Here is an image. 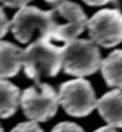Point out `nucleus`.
Returning <instances> with one entry per match:
<instances>
[{"mask_svg": "<svg viewBox=\"0 0 122 132\" xmlns=\"http://www.w3.org/2000/svg\"><path fill=\"white\" fill-rule=\"evenodd\" d=\"M64 64V48L48 38H38L23 50V70L26 76L40 83L43 77H54Z\"/></svg>", "mask_w": 122, "mask_h": 132, "instance_id": "nucleus-1", "label": "nucleus"}, {"mask_svg": "<svg viewBox=\"0 0 122 132\" xmlns=\"http://www.w3.org/2000/svg\"><path fill=\"white\" fill-rule=\"evenodd\" d=\"M49 39L66 43L71 42L81 33H83L88 24L87 15L78 4L65 1L49 11Z\"/></svg>", "mask_w": 122, "mask_h": 132, "instance_id": "nucleus-2", "label": "nucleus"}, {"mask_svg": "<svg viewBox=\"0 0 122 132\" xmlns=\"http://www.w3.org/2000/svg\"><path fill=\"white\" fill-rule=\"evenodd\" d=\"M62 69L67 75L84 77L93 75L101 66V54L92 39H73L64 45Z\"/></svg>", "mask_w": 122, "mask_h": 132, "instance_id": "nucleus-3", "label": "nucleus"}, {"mask_svg": "<svg viewBox=\"0 0 122 132\" xmlns=\"http://www.w3.org/2000/svg\"><path fill=\"white\" fill-rule=\"evenodd\" d=\"M59 94L48 83L28 87L21 94L23 114L34 122H43L54 118L59 108Z\"/></svg>", "mask_w": 122, "mask_h": 132, "instance_id": "nucleus-4", "label": "nucleus"}, {"mask_svg": "<svg viewBox=\"0 0 122 132\" xmlns=\"http://www.w3.org/2000/svg\"><path fill=\"white\" fill-rule=\"evenodd\" d=\"M59 102L66 113L75 118L89 115L98 103L90 82L84 78L64 82L59 89Z\"/></svg>", "mask_w": 122, "mask_h": 132, "instance_id": "nucleus-5", "label": "nucleus"}, {"mask_svg": "<svg viewBox=\"0 0 122 132\" xmlns=\"http://www.w3.org/2000/svg\"><path fill=\"white\" fill-rule=\"evenodd\" d=\"M89 37L95 44L112 48L122 42V12L118 9H101L88 20Z\"/></svg>", "mask_w": 122, "mask_h": 132, "instance_id": "nucleus-6", "label": "nucleus"}, {"mask_svg": "<svg viewBox=\"0 0 122 132\" xmlns=\"http://www.w3.org/2000/svg\"><path fill=\"white\" fill-rule=\"evenodd\" d=\"M49 11L36 6H24L14 15L11 29L14 37L21 43H28L36 34L49 39Z\"/></svg>", "mask_w": 122, "mask_h": 132, "instance_id": "nucleus-7", "label": "nucleus"}, {"mask_svg": "<svg viewBox=\"0 0 122 132\" xmlns=\"http://www.w3.org/2000/svg\"><path fill=\"white\" fill-rule=\"evenodd\" d=\"M100 116L111 127H122V90L114 89L101 97L97 103Z\"/></svg>", "mask_w": 122, "mask_h": 132, "instance_id": "nucleus-8", "label": "nucleus"}, {"mask_svg": "<svg viewBox=\"0 0 122 132\" xmlns=\"http://www.w3.org/2000/svg\"><path fill=\"white\" fill-rule=\"evenodd\" d=\"M23 66V50L6 40H0V80L14 77Z\"/></svg>", "mask_w": 122, "mask_h": 132, "instance_id": "nucleus-9", "label": "nucleus"}, {"mask_svg": "<svg viewBox=\"0 0 122 132\" xmlns=\"http://www.w3.org/2000/svg\"><path fill=\"white\" fill-rule=\"evenodd\" d=\"M101 75L109 87L122 88V49L110 53L101 62Z\"/></svg>", "mask_w": 122, "mask_h": 132, "instance_id": "nucleus-10", "label": "nucleus"}, {"mask_svg": "<svg viewBox=\"0 0 122 132\" xmlns=\"http://www.w3.org/2000/svg\"><path fill=\"white\" fill-rule=\"evenodd\" d=\"M21 104V90L10 81L0 80V119L12 116Z\"/></svg>", "mask_w": 122, "mask_h": 132, "instance_id": "nucleus-11", "label": "nucleus"}, {"mask_svg": "<svg viewBox=\"0 0 122 132\" xmlns=\"http://www.w3.org/2000/svg\"><path fill=\"white\" fill-rule=\"evenodd\" d=\"M10 132H44L42 127L34 121L29 122H21L17 126H15Z\"/></svg>", "mask_w": 122, "mask_h": 132, "instance_id": "nucleus-12", "label": "nucleus"}, {"mask_svg": "<svg viewBox=\"0 0 122 132\" xmlns=\"http://www.w3.org/2000/svg\"><path fill=\"white\" fill-rule=\"evenodd\" d=\"M51 132H84L80 125L75 122H60L51 130Z\"/></svg>", "mask_w": 122, "mask_h": 132, "instance_id": "nucleus-13", "label": "nucleus"}, {"mask_svg": "<svg viewBox=\"0 0 122 132\" xmlns=\"http://www.w3.org/2000/svg\"><path fill=\"white\" fill-rule=\"evenodd\" d=\"M10 27H11V22L7 20L3 7H0V39L7 33Z\"/></svg>", "mask_w": 122, "mask_h": 132, "instance_id": "nucleus-14", "label": "nucleus"}, {"mask_svg": "<svg viewBox=\"0 0 122 132\" xmlns=\"http://www.w3.org/2000/svg\"><path fill=\"white\" fill-rule=\"evenodd\" d=\"M0 1L5 6H7V7H15V9L17 7V9H21V7H24L32 0H0Z\"/></svg>", "mask_w": 122, "mask_h": 132, "instance_id": "nucleus-15", "label": "nucleus"}, {"mask_svg": "<svg viewBox=\"0 0 122 132\" xmlns=\"http://www.w3.org/2000/svg\"><path fill=\"white\" fill-rule=\"evenodd\" d=\"M87 5H90V6H103V5L108 4L112 0H83Z\"/></svg>", "mask_w": 122, "mask_h": 132, "instance_id": "nucleus-16", "label": "nucleus"}, {"mask_svg": "<svg viewBox=\"0 0 122 132\" xmlns=\"http://www.w3.org/2000/svg\"><path fill=\"white\" fill-rule=\"evenodd\" d=\"M94 132H117L114 127L111 126H103V127H99L98 130H95Z\"/></svg>", "mask_w": 122, "mask_h": 132, "instance_id": "nucleus-17", "label": "nucleus"}, {"mask_svg": "<svg viewBox=\"0 0 122 132\" xmlns=\"http://www.w3.org/2000/svg\"><path fill=\"white\" fill-rule=\"evenodd\" d=\"M47 3H49V4H59V3H65L66 0H45Z\"/></svg>", "mask_w": 122, "mask_h": 132, "instance_id": "nucleus-18", "label": "nucleus"}, {"mask_svg": "<svg viewBox=\"0 0 122 132\" xmlns=\"http://www.w3.org/2000/svg\"><path fill=\"white\" fill-rule=\"evenodd\" d=\"M0 132H4V130H3V127L0 126Z\"/></svg>", "mask_w": 122, "mask_h": 132, "instance_id": "nucleus-19", "label": "nucleus"}]
</instances>
